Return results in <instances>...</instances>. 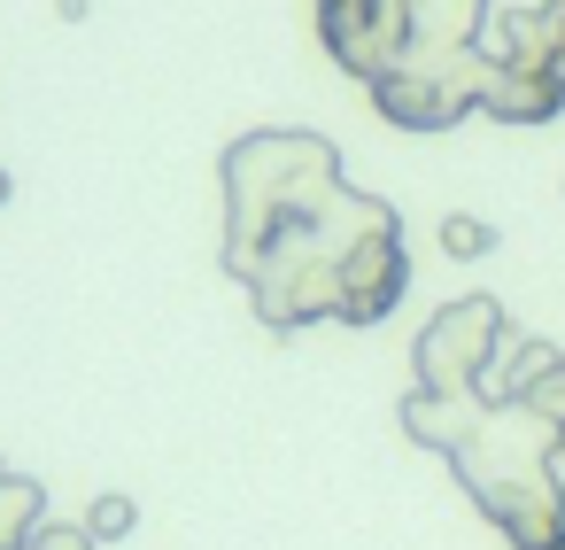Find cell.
<instances>
[{
    "label": "cell",
    "instance_id": "1",
    "mask_svg": "<svg viewBox=\"0 0 565 550\" xmlns=\"http://www.w3.org/2000/svg\"><path fill=\"white\" fill-rule=\"evenodd\" d=\"M225 194H233V218H225V264L241 272L279 225L295 218H318L326 202H341V156L318 140V133H248L233 156H225Z\"/></svg>",
    "mask_w": 565,
    "mask_h": 550
},
{
    "label": "cell",
    "instance_id": "2",
    "mask_svg": "<svg viewBox=\"0 0 565 550\" xmlns=\"http://www.w3.org/2000/svg\"><path fill=\"white\" fill-rule=\"evenodd\" d=\"M503 341H511L503 303H495V295H457V303L434 310L426 334L411 341L418 388H434V395H480L488 372H495V357H503Z\"/></svg>",
    "mask_w": 565,
    "mask_h": 550
},
{
    "label": "cell",
    "instance_id": "3",
    "mask_svg": "<svg viewBox=\"0 0 565 550\" xmlns=\"http://www.w3.org/2000/svg\"><path fill=\"white\" fill-rule=\"evenodd\" d=\"M318 40L349 78H380L411 55V0H318Z\"/></svg>",
    "mask_w": 565,
    "mask_h": 550
},
{
    "label": "cell",
    "instance_id": "4",
    "mask_svg": "<svg viewBox=\"0 0 565 550\" xmlns=\"http://www.w3.org/2000/svg\"><path fill=\"white\" fill-rule=\"evenodd\" d=\"M403 287H411L403 241H395V233H364V241L341 248V303H333V318H341V326H380V318L403 303Z\"/></svg>",
    "mask_w": 565,
    "mask_h": 550
},
{
    "label": "cell",
    "instance_id": "5",
    "mask_svg": "<svg viewBox=\"0 0 565 550\" xmlns=\"http://www.w3.org/2000/svg\"><path fill=\"white\" fill-rule=\"evenodd\" d=\"M480 109L495 125H550L565 109V71H511L488 55V78H480Z\"/></svg>",
    "mask_w": 565,
    "mask_h": 550
},
{
    "label": "cell",
    "instance_id": "6",
    "mask_svg": "<svg viewBox=\"0 0 565 550\" xmlns=\"http://www.w3.org/2000/svg\"><path fill=\"white\" fill-rule=\"evenodd\" d=\"M47 527V488L32 473L0 465V550H32V535Z\"/></svg>",
    "mask_w": 565,
    "mask_h": 550
},
{
    "label": "cell",
    "instance_id": "7",
    "mask_svg": "<svg viewBox=\"0 0 565 550\" xmlns=\"http://www.w3.org/2000/svg\"><path fill=\"white\" fill-rule=\"evenodd\" d=\"M557 364H565V357H557L550 341H519V349L488 372V388H480V395H488V403H519V395H526L542 372H557Z\"/></svg>",
    "mask_w": 565,
    "mask_h": 550
},
{
    "label": "cell",
    "instance_id": "8",
    "mask_svg": "<svg viewBox=\"0 0 565 550\" xmlns=\"http://www.w3.org/2000/svg\"><path fill=\"white\" fill-rule=\"evenodd\" d=\"M434 241H441V256H449V264H480V256L495 248V225H488V218H465V210H449Z\"/></svg>",
    "mask_w": 565,
    "mask_h": 550
},
{
    "label": "cell",
    "instance_id": "9",
    "mask_svg": "<svg viewBox=\"0 0 565 550\" xmlns=\"http://www.w3.org/2000/svg\"><path fill=\"white\" fill-rule=\"evenodd\" d=\"M86 527H94V542H125V535L140 527V504H132L125 488H102V496L86 504Z\"/></svg>",
    "mask_w": 565,
    "mask_h": 550
},
{
    "label": "cell",
    "instance_id": "10",
    "mask_svg": "<svg viewBox=\"0 0 565 550\" xmlns=\"http://www.w3.org/2000/svg\"><path fill=\"white\" fill-rule=\"evenodd\" d=\"M519 403H526V411H534V419L557 434V449H565V364H557V372H542V380H534Z\"/></svg>",
    "mask_w": 565,
    "mask_h": 550
},
{
    "label": "cell",
    "instance_id": "11",
    "mask_svg": "<svg viewBox=\"0 0 565 550\" xmlns=\"http://www.w3.org/2000/svg\"><path fill=\"white\" fill-rule=\"evenodd\" d=\"M32 550H102V542H94L86 519H55V511H47V527L32 535Z\"/></svg>",
    "mask_w": 565,
    "mask_h": 550
},
{
    "label": "cell",
    "instance_id": "12",
    "mask_svg": "<svg viewBox=\"0 0 565 550\" xmlns=\"http://www.w3.org/2000/svg\"><path fill=\"white\" fill-rule=\"evenodd\" d=\"M55 17H63V24H86V17H94V0H55Z\"/></svg>",
    "mask_w": 565,
    "mask_h": 550
},
{
    "label": "cell",
    "instance_id": "13",
    "mask_svg": "<svg viewBox=\"0 0 565 550\" xmlns=\"http://www.w3.org/2000/svg\"><path fill=\"white\" fill-rule=\"evenodd\" d=\"M557 32H565V0H557ZM557 71H565V63H557Z\"/></svg>",
    "mask_w": 565,
    "mask_h": 550
},
{
    "label": "cell",
    "instance_id": "14",
    "mask_svg": "<svg viewBox=\"0 0 565 550\" xmlns=\"http://www.w3.org/2000/svg\"><path fill=\"white\" fill-rule=\"evenodd\" d=\"M550 550H565V542H550Z\"/></svg>",
    "mask_w": 565,
    "mask_h": 550
}]
</instances>
